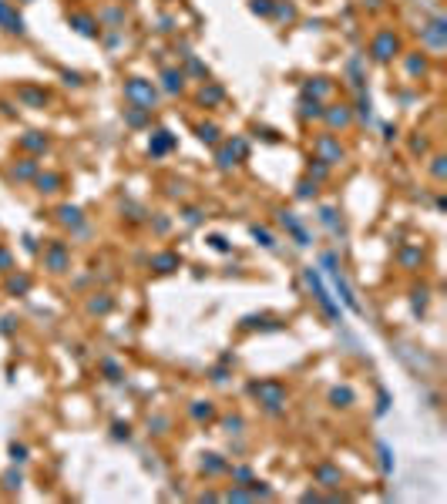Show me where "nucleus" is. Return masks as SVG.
Listing matches in <instances>:
<instances>
[{
	"label": "nucleus",
	"instance_id": "1",
	"mask_svg": "<svg viewBox=\"0 0 447 504\" xmlns=\"http://www.w3.org/2000/svg\"><path fill=\"white\" fill-rule=\"evenodd\" d=\"M252 393H266L269 407H279V404H283V390H279L276 383H262V387H252Z\"/></svg>",
	"mask_w": 447,
	"mask_h": 504
},
{
	"label": "nucleus",
	"instance_id": "2",
	"mask_svg": "<svg viewBox=\"0 0 447 504\" xmlns=\"http://www.w3.org/2000/svg\"><path fill=\"white\" fill-rule=\"evenodd\" d=\"M390 51H397V41H393L390 34H383L380 41H377V44H374V54H377V57H380V61H387V57H390Z\"/></svg>",
	"mask_w": 447,
	"mask_h": 504
},
{
	"label": "nucleus",
	"instance_id": "3",
	"mask_svg": "<svg viewBox=\"0 0 447 504\" xmlns=\"http://www.w3.org/2000/svg\"><path fill=\"white\" fill-rule=\"evenodd\" d=\"M306 279H309V286H313V293H316V299L323 303V309H326V313H336V309H333V303H330V296L323 293V286H319V283H316V276H313V269L306 272Z\"/></svg>",
	"mask_w": 447,
	"mask_h": 504
},
{
	"label": "nucleus",
	"instance_id": "4",
	"mask_svg": "<svg viewBox=\"0 0 447 504\" xmlns=\"http://www.w3.org/2000/svg\"><path fill=\"white\" fill-rule=\"evenodd\" d=\"M128 94H131V98H141L145 105H152V101H155V91H148L141 81H131L128 84Z\"/></svg>",
	"mask_w": 447,
	"mask_h": 504
},
{
	"label": "nucleus",
	"instance_id": "5",
	"mask_svg": "<svg viewBox=\"0 0 447 504\" xmlns=\"http://www.w3.org/2000/svg\"><path fill=\"white\" fill-rule=\"evenodd\" d=\"M330 400H333L336 407H346L350 400H353V390H346V387H343V390H333V397H330Z\"/></svg>",
	"mask_w": 447,
	"mask_h": 504
},
{
	"label": "nucleus",
	"instance_id": "6",
	"mask_svg": "<svg viewBox=\"0 0 447 504\" xmlns=\"http://www.w3.org/2000/svg\"><path fill=\"white\" fill-rule=\"evenodd\" d=\"M330 121H333V124H346L350 114H346V111H330Z\"/></svg>",
	"mask_w": 447,
	"mask_h": 504
},
{
	"label": "nucleus",
	"instance_id": "7",
	"mask_svg": "<svg viewBox=\"0 0 447 504\" xmlns=\"http://www.w3.org/2000/svg\"><path fill=\"white\" fill-rule=\"evenodd\" d=\"M198 135H202V141H215V128H205V124H202Z\"/></svg>",
	"mask_w": 447,
	"mask_h": 504
},
{
	"label": "nucleus",
	"instance_id": "8",
	"mask_svg": "<svg viewBox=\"0 0 447 504\" xmlns=\"http://www.w3.org/2000/svg\"><path fill=\"white\" fill-rule=\"evenodd\" d=\"M192 414H195V417H212V407L209 404H205V407H192Z\"/></svg>",
	"mask_w": 447,
	"mask_h": 504
},
{
	"label": "nucleus",
	"instance_id": "9",
	"mask_svg": "<svg viewBox=\"0 0 447 504\" xmlns=\"http://www.w3.org/2000/svg\"><path fill=\"white\" fill-rule=\"evenodd\" d=\"M10 454H14V461H24V454H27V450L20 447V444H14V447H10Z\"/></svg>",
	"mask_w": 447,
	"mask_h": 504
}]
</instances>
